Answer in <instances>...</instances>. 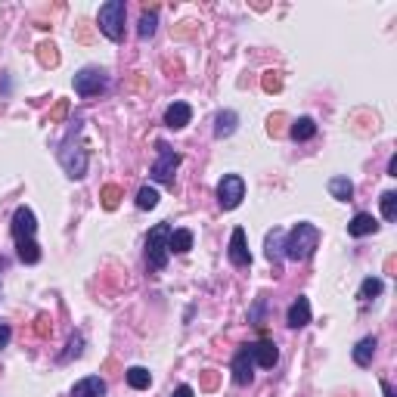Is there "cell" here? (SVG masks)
Wrapping results in <instances>:
<instances>
[{
  "label": "cell",
  "instance_id": "cell-13",
  "mask_svg": "<svg viewBox=\"0 0 397 397\" xmlns=\"http://www.w3.org/2000/svg\"><path fill=\"white\" fill-rule=\"evenodd\" d=\"M251 351H255V366H261V370H273V366L279 363V348L270 342V338L251 344Z\"/></svg>",
  "mask_w": 397,
  "mask_h": 397
},
{
  "label": "cell",
  "instance_id": "cell-19",
  "mask_svg": "<svg viewBox=\"0 0 397 397\" xmlns=\"http://www.w3.org/2000/svg\"><path fill=\"white\" fill-rule=\"evenodd\" d=\"M283 230L273 227L270 233H267V261H270L273 267H279V261H283Z\"/></svg>",
  "mask_w": 397,
  "mask_h": 397
},
{
  "label": "cell",
  "instance_id": "cell-4",
  "mask_svg": "<svg viewBox=\"0 0 397 397\" xmlns=\"http://www.w3.org/2000/svg\"><path fill=\"white\" fill-rule=\"evenodd\" d=\"M109 90V75L103 69H81L75 75V93L84 99L99 97V93Z\"/></svg>",
  "mask_w": 397,
  "mask_h": 397
},
{
  "label": "cell",
  "instance_id": "cell-10",
  "mask_svg": "<svg viewBox=\"0 0 397 397\" xmlns=\"http://www.w3.org/2000/svg\"><path fill=\"white\" fill-rule=\"evenodd\" d=\"M227 255H230V264L233 267H251V251H249V245H245V230L242 227H236L233 236H230Z\"/></svg>",
  "mask_w": 397,
  "mask_h": 397
},
{
  "label": "cell",
  "instance_id": "cell-22",
  "mask_svg": "<svg viewBox=\"0 0 397 397\" xmlns=\"http://www.w3.org/2000/svg\"><path fill=\"white\" fill-rule=\"evenodd\" d=\"M16 258L22 264H38L41 261V245L34 239H19L16 242Z\"/></svg>",
  "mask_w": 397,
  "mask_h": 397
},
{
  "label": "cell",
  "instance_id": "cell-27",
  "mask_svg": "<svg viewBox=\"0 0 397 397\" xmlns=\"http://www.w3.org/2000/svg\"><path fill=\"white\" fill-rule=\"evenodd\" d=\"M382 218H385V221H394L397 218V193L394 190L382 193Z\"/></svg>",
  "mask_w": 397,
  "mask_h": 397
},
{
  "label": "cell",
  "instance_id": "cell-16",
  "mask_svg": "<svg viewBox=\"0 0 397 397\" xmlns=\"http://www.w3.org/2000/svg\"><path fill=\"white\" fill-rule=\"evenodd\" d=\"M288 137H292L295 143H307L316 137V121L310 118V115H301V118L292 121V127H288Z\"/></svg>",
  "mask_w": 397,
  "mask_h": 397
},
{
  "label": "cell",
  "instance_id": "cell-34",
  "mask_svg": "<svg viewBox=\"0 0 397 397\" xmlns=\"http://www.w3.org/2000/svg\"><path fill=\"white\" fill-rule=\"evenodd\" d=\"M382 391H385V397H394V391H391V385H388V382H382Z\"/></svg>",
  "mask_w": 397,
  "mask_h": 397
},
{
  "label": "cell",
  "instance_id": "cell-6",
  "mask_svg": "<svg viewBox=\"0 0 397 397\" xmlns=\"http://www.w3.org/2000/svg\"><path fill=\"white\" fill-rule=\"evenodd\" d=\"M180 153H174V149H168L165 143H158V162L153 165V171H149V177L155 180V183H174V171L180 168Z\"/></svg>",
  "mask_w": 397,
  "mask_h": 397
},
{
  "label": "cell",
  "instance_id": "cell-26",
  "mask_svg": "<svg viewBox=\"0 0 397 397\" xmlns=\"http://www.w3.org/2000/svg\"><path fill=\"white\" fill-rule=\"evenodd\" d=\"M155 28H158V16H155V10H153V13L146 10V13L140 16V25H137V32H140V38H153Z\"/></svg>",
  "mask_w": 397,
  "mask_h": 397
},
{
  "label": "cell",
  "instance_id": "cell-31",
  "mask_svg": "<svg viewBox=\"0 0 397 397\" xmlns=\"http://www.w3.org/2000/svg\"><path fill=\"white\" fill-rule=\"evenodd\" d=\"M10 338H13V329L10 326H0V351L10 344Z\"/></svg>",
  "mask_w": 397,
  "mask_h": 397
},
{
  "label": "cell",
  "instance_id": "cell-12",
  "mask_svg": "<svg viewBox=\"0 0 397 397\" xmlns=\"http://www.w3.org/2000/svg\"><path fill=\"white\" fill-rule=\"evenodd\" d=\"M286 323H288V329H305L310 323V301L305 295H298V298L292 301V307H288V314H286Z\"/></svg>",
  "mask_w": 397,
  "mask_h": 397
},
{
  "label": "cell",
  "instance_id": "cell-14",
  "mask_svg": "<svg viewBox=\"0 0 397 397\" xmlns=\"http://www.w3.org/2000/svg\"><path fill=\"white\" fill-rule=\"evenodd\" d=\"M379 230V221L372 218V214H366V211H360V214H354L351 223H348V236H354V239H363V236H370Z\"/></svg>",
  "mask_w": 397,
  "mask_h": 397
},
{
  "label": "cell",
  "instance_id": "cell-20",
  "mask_svg": "<svg viewBox=\"0 0 397 397\" xmlns=\"http://www.w3.org/2000/svg\"><path fill=\"white\" fill-rule=\"evenodd\" d=\"M329 196L335 199V202H351L354 199V183H351L348 177H342V174L332 177L329 180Z\"/></svg>",
  "mask_w": 397,
  "mask_h": 397
},
{
  "label": "cell",
  "instance_id": "cell-28",
  "mask_svg": "<svg viewBox=\"0 0 397 397\" xmlns=\"http://www.w3.org/2000/svg\"><path fill=\"white\" fill-rule=\"evenodd\" d=\"M66 348H69V351H66V354H62V357H60V360H62V363H69V360H71V357H81V348H84V338H81V335H71V338H69V344H66Z\"/></svg>",
  "mask_w": 397,
  "mask_h": 397
},
{
  "label": "cell",
  "instance_id": "cell-2",
  "mask_svg": "<svg viewBox=\"0 0 397 397\" xmlns=\"http://www.w3.org/2000/svg\"><path fill=\"white\" fill-rule=\"evenodd\" d=\"M125 19H127V6L125 0H109V4L99 6L97 13V22H99V32L106 34L109 41H125Z\"/></svg>",
  "mask_w": 397,
  "mask_h": 397
},
{
  "label": "cell",
  "instance_id": "cell-18",
  "mask_svg": "<svg viewBox=\"0 0 397 397\" xmlns=\"http://www.w3.org/2000/svg\"><path fill=\"white\" fill-rule=\"evenodd\" d=\"M375 348H379V338H375V335L360 338V342H357V348H354V363H357V366H372Z\"/></svg>",
  "mask_w": 397,
  "mask_h": 397
},
{
  "label": "cell",
  "instance_id": "cell-29",
  "mask_svg": "<svg viewBox=\"0 0 397 397\" xmlns=\"http://www.w3.org/2000/svg\"><path fill=\"white\" fill-rule=\"evenodd\" d=\"M118 199H121L118 186H106V190H103V208H106V211H115V208H118Z\"/></svg>",
  "mask_w": 397,
  "mask_h": 397
},
{
  "label": "cell",
  "instance_id": "cell-23",
  "mask_svg": "<svg viewBox=\"0 0 397 397\" xmlns=\"http://www.w3.org/2000/svg\"><path fill=\"white\" fill-rule=\"evenodd\" d=\"M127 385H131L134 391H146V388L153 385V372H149L146 366H131V370H127Z\"/></svg>",
  "mask_w": 397,
  "mask_h": 397
},
{
  "label": "cell",
  "instance_id": "cell-9",
  "mask_svg": "<svg viewBox=\"0 0 397 397\" xmlns=\"http://www.w3.org/2000/svg\"><path fill=\"white\" fill-rule=\"evenodd\" d=\"M34 230H38V218H34L32 208H16V214H13V236L19 239H34Z\"/></svg>",
  "mask_w": 397,
  "mask_h": 397
},
{
  "label": "cell",
  "instance_id": "cell-24",
  "mask_svg": "<svg viewBox=\"0 0 397 397\" xmlns=\"http://www.w3.org/2000/svg\"><path fill=\"white\" fill-rule=\"evenodd\" d=\"M382 288H385V283H382L379 277H366L363 283H360V301H372V298H379Z\"/></svg>",
  "mask_w": 397,
  "mask_h": 397
},
{
  "label": "cell",
  "instance_id": "cell-15",
  "mask_svg": "<svg viewBox=\"0 0 397 397\" xmlns=\"http://www.w3.org/2000/svg\"><path fill=\"white\" fill-rule=\"evenodd\" d=\"M236 127H239V115H236L233 109L218 112V118H214V137H218V140H227V137H233Z\"/></svg>",
  "mask_w": 397,
  "mask_h": 397
},
{
  "label": "cell",
  "instance_id": "cell-21",
  "mask_svg": "<svg viewBox=\"0 0 397 397\" xmlns=\"http://www.w3.org/2000/svg\"><path fill=\"white\" fill-rule=\"evenodd\" d=\"M168 249H171V255H186L193 249V233L190 230H171Z\"/></svg>",
  "mask_w": 397,
  "mask_h": 397
},
{
  "label": "cell",
  "instance_id": "cell-30",
  "mask_svg": "<svg viewBox=\"0 0 397 397\" xmlns=\"http://www.w3.org/2000/svg\"><path fill=\"white\" fill-rule=\"evenodd\" d=\"M283 84H279V78H277V71H267L264 75V90H279Z\"/></svg>",
  "mask_w": 397,
  "mask_h": 397
},
{
  "label": "cell",
  "instance_id": "cell-25",
  "mask_svg": "<svg viewBox=\"0 0 397 397\" xmlns=\"http://www.w3.org/2000/svg\"><path fill=\"white\" fill-rule=\"evenodd\" d=\"M155 205H158L155 186H140V193H137V208H140V211H153Z\"/></svg>",
  "mask_w": 397,
  "mask_h": 397
},
{
  "label": "cell",
  "instance_id": "cell-32",
  "mask_svg": "<svg viewBox=\"0 0 397 397\" xmlns=\"http://www.w3.org/2000/svg\"><path fill=\"white\" fill-rule=\"evenodd\" d=\"M171 397H196V391H193L190 385H180V388H174V391H171Z\"/></svg>",
  "mask_w": 397,
  "mask_h": 397
},
{
  "label": "cell",
  "instance_id": "cell-17",
  "mask_svg": "<svg viewBox=\"0 0 397 397\" xmlns=\"http://www.w3.org/2000/svg\"><path fill=\"white\" fill-rule=\"evenodd\" d=\"M106 394V382L99 375H88V379L75 382L71 388V397H103Z\"/></svg>",
  "mask_w": 397,
  "mask_h": 397
},
{
  "label": "cell",
  "instance_id": "cell-8",
  "mask_svg": "<svg viewBox=\"0 0 397 397\" xmlns=\"http://www.w3.org/2000/svg\"><path fill=\"white\" fill-rule=\"evenodd\" d=\"M251 379H255V351H251V344H242L233 357V382L245 388L251 385Z\"/></svg>",
  "mask_w": 397,
  "mask_h": 397
},
{
  "label": "cell",
  "instance_id": "cell-11",
  "mask_svg": "<svg viewBox=\"0 0 397 397\" xmlns=\"http://www.w3.org/2000/svg\"><path fill=\"white\" fill-rule=\"evenodd\" d=\"M193 121V109L190 103H171L168 109H165V127H171V131H183L186 125Z\"/></svg>",
  "mask_w": 397,
  "mask_h": 397
},
{
  "label": "cell",
  "instance_id": "cell-1",
  "mask_svg": "<svg viewBox=\"0 0 397 397\" xmlns=\"http://www.w3.org/2000/svg\"><path fill=\"white\" fill-rule=\"evenodd\" d=\"M316 249H320V227H314L307 221L295 223L283 236V255L288 261H307V258H314Z\"/></svg>",
  "mask_w": 397,
  "mask_h": 397
},
{
  "label": "cell",
  "instance_id": "cell-7",
  "mask_svg": "<svg viewBox=\"0 0 397 397\" xmlns=\"http://www.w3.org/2000/svg\"><path fill=\"white\" fill-rule=\"evenodd\" d=\"M88 149L84 146H71V143H66V146L60 149V162L62 168H66V174L71 180H81L84 174H88Z\"/></svg>",
  "mask_w": 397,
  "mask_h": 397
},
{
  "label": "cell",
  "instance_id": "cell-5",
  "mask_svg": "<svg viewBox=\"0 0 397 397\" xmlns=\"http://www.w3.org/2000/svg\"><path fill=\"white\" fill-rule=\"evenodd\" d=\"M245 199V180L239 174H223L221 183H218V202L223 211H233V208H239Z\"/></svg>",
  "mask_w": 397,
  "mask_h": 397
},
{
  "label": "cell",
  "instance_id": "cell-3",
  "mask_svg": "<svg viewBox=\"0 0 397 397\" xmlns=\"http://www.w3.org/2000/svg\"><path fill=\"white\" fill-rule=\"evenodd\" d=\"M168 239H171V223H155L146 236V264L153 270H165L168 267V258H171V249H168Z\"/></svg>",
  "mask_w": 397,
  "mask_h": 397
},
{
  "label": "cell",
  "instance_id": "cell-33",
  "mask_svg": "<svg viewBox=\"0 0 397 397\" xmlns=\"http://www.w3.org/2000/svg\"><path fill=\"white\" fill-rule=\"evenodd\" d=\"M388 177H397V155H391V162H388Z\"/></svg>",
  "mask_w": 397,
  "mask_h": 397
}]
</instances>
